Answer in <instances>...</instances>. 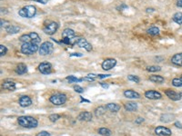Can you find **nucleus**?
<instances>
[{
    "mask_svg": "<svg viewBox=\"0 0 182 136\" xmlns=\"http://www.w3.org/2000/svg\"><path fill=\"white\" fill-rule=\"evenodd\" d=\"M181 77H182V74H181Z\"/></svg>",
    "mask_w": 182,
    "mask_h": 136,
    "instance_id": "09e8293b",
    "label": "nucleus"
},
{
    "mask_svg": "<svg viewBox=\"0 0 182 136\" xmlns=\"http://www.w3.org/2000/svg\"><path fill=\"white\" fill-rule=\"evenodd\" d=\"M49 102L55 105H64L65 103L66 102V95L65 94H55L53 95L50 96L49 98Z\"/></svg>",
    "mask_w": 182,
    "mask_h": 136,
    "instance_id": "39448f33",
    "label": "nucleus"
},
{
    "mask_svg": "<svg viewBox=\"0 0 182 136\" xmlns=\"http://www.w3.org/2000/svg\"><path fill=\"white\" fill-rule=\"evenodd\" d=\"M32 1H37V2H39L41 4H47V0H32Z\"/></svg>",
    "mask_w": 182,
    "mask_h": 136,
    "instance_id": "c03bdc74",
    "label": "nucleus"
},
{
    "mask_svg": "<svg viewBox=\"0 0 182 136\" xmlns=\"http://www.w3.org/2000/svg\"><path fill=\"white\" fill-rule=\"evenodd\" d=\"M76 45L80 48H84L87 52H90L92 50V45L90 43L86 41V38H78V41L76 43Z\"/></svg>",
    "mask_w": 182,
    "mask_h": 136,
    "instance_id": "9d476101",
    "label": "nucleus"
},
{
    "mask_svg": "<svg viewBox=\"0 0 182 136\" xmlns=\"http://www.w3.org/2000/svg\"><path fill=\"white\" fill-rule=\"evenodd\" d=\"M31 38H32V43H35V44H37L39 45L40 42H41V37L39 36V35L36 32H30L29 33Z\"/></svg>",
    "mask_w": 182,
    "mask_h": 136,
    "instance_id": "b1692460",
    "label": "nucleus"
},
{
    "mask_svg": "<svg viewBox=\"0 0 182 136\" xmlns=\"http://www.w3.org/2000/svg\"><path fill=\"white\" fill-rule=\"evenodd\" d=\"M176 5H177V7H180V8H182V0H177Z\"/></svg>",
    "mask_w": 182,
    "mask_h": 136,
    "instance_id": "37998d69",
    "label": "nucleus"
},
{
    "mask_svg": "<svg viewBox=\"0 0 182 136\" xmlns=\"http://www.w3.org/2000/svg\"><path fill=\"white\" fill-rule=\"evenodd\" d=\"M111 74H97V78L98 79H103V78H107L109 77Z\"/></svg>",
    "mask_w": 182,
    "mask_h": 136,
    "instance_id": "a19ab883",
    "label": "nucleus"
},
{
    "mask_svg": "<svg viewBox=\"0 0 182 136\" xmlns=\"http://www.w3.org/2000/svg\"><path fill=\"white\" fill-rule=\"evenodd\" d=\"M73 56H78V57H81V56H83V54H81V53H73V54H70V57H73Z\"/></svg>",
    "mask_w": 182,
    "mask_h": 136,
    "instance_id": "79ce46f5",
    "label": "nucleus"
},
{
    "mask_svg": "<svg viewBox=\"0 0 182 136\" xmlns=\"http://www.w3.org/2000/svg\"><path fill=\"white\" fill-rule=\"evenodd\" d=\"M170 61L176 66H182V52L175 54L171 57Z\"/></svg>",
    "mask_w": 182,
    "mask_h": 136,
    "instance_id": "4468645a",
    "label": "nucleus"
},
{
    "mask_svg": "<svg viewBox=\"0 0 182 136\" xmlns=\"http://www.w3.org/2000/svg\"><path fill=\"white\" fill-rule=\"evenodd\" d=\"M128 79H129V81L134 82V83H137V84H139V82H140V78H139V76L133 75V74H129V75H128Z\"/></svg>",
    "mask_w": 182,
    "mask_h": 136,
    "instance_id": "473e14b6",
    "label": "nucleus"
},
{
    "mask_svg": "<svg viewBox=\"0 0 182 136\" xmlns=\"http://www.w3.org/2000/svg\"><path fill=\"white\" fill-rule=\"evenodd\" d=\"M146 70L148 72H151V73H156V72H160L161 70L160 66L159 65H150V66H148L146 68Z\"/></svg>",
    "mask_w": 182,
    "mask_h": 136,
    "instance_id": "7c9ffc66",
    "label": "nucleus"
},
{
    "mask_svg": "<svg viewBox=\"0 0 182 136\" xmlns=\"http://www.w3.org/2000/svg\"><path fill=\"white\" fill-rule=\"evenodd\" d=\"M58 27H59L58 23L54 21L49 22L47 25H46V26H44L43 31L45 34H47V35H54L55 33H57V29H58Z\"/></svg>",
    "mask_w": 182,
    "mask_h": 136,
    "instance_id": "423d86ee",
    "label": "nucleus"
},
{
    "mask_svg": "<svg viewBox=\"0 0 182 136\" xmlns=\"http://www.w3.org/2000/svg\"><path fill=\"white\" fill-rule=\"evenodd\" d=\"M17 123L20 126L27 129L37 128L38 125L37 120L32 116H19L17 118Z\"/></svg>",
    "mask_w": 182,
    "mask_h": 136,
    "instance_id": "f257e3e1",
    "label": "nucleus"
},
{
    "mask_svg": "<svg viewBox=\"0 0 182 136\" xmlns=\"http://www.w3.org/2000/svg\"><path fill=\"white\" fill-rule=\"evenodd\" d=\"M152 12V11H154V9H153V8H148V9H147V12Z\"/></svg>",
    "mask_w": 182,
    "mask_h": 136,
    "instance_id": "de8ad7c7",
    "label": "nucleus"
},
{
    "mask_svg": "<svg viewBox=\"0 0 182 136\" xmlns=\"http://www.w3.org/2000/svg\"><path fill=\"white\" fill-rule=\"evenodd\" d=\"M48 119H49V121H50V122L55 123V122H57V121H58V120L60 119V115H57V114L50 115L49 116H48Z\"/></svg>",
    "mask_w": 182,
    "mask_h": 136,
    "instance_id": "72a5a7b5",
    "label": "nucleus"
},
{
    "mask_svg": "<svg viewBox=\"0 0 182 136\" xmlns=\"http://www.w3.org/2000/svg\"><path fill=\"white\" fill-rule=\"evenodd\" d=\"M38 71L43 74H50L52 73V64L47 62H43L39 63Z\"/></svg>",
    "mask_w": 182,
    "mask_h": 136,
    "instance_id": "6e6552de",
    "label": "nucleus"
},
{
    "mask_svg": "<svg viewBox=\"0 0 182 136\" xmlns=\"http://www.w3.org/2000/svg\"><path fill=\"white\" fill-rule=\"evenodd\" d=\"M100 84H101V86L103 87V88H106V89H107L108 87H109V85L107 84H104V83H100Z\"/></svg>",
    "mask_w": 182,
    "mask_h": 136,
    "instance_id": "a18cd8bd",
    "label": "nucleus"
},
{
    "mask_svg": "<svg viewBox=\"0 0 182 136\" xmlns=\"http://www.w3.org/2000/svg\"><path fill=\"white\" fill-rule=\"evenodd\" d=\"M6 31L7 32L9 35H14V34H17V33H18V32L20 31V28H19L18 26H17L11 25L9 27H7V28L6 29Z\"/></svg>",
    "mask_w": 182,
    "mask_h": 136,
    "instance_id": "393cba45",
    "label": "nucleus"
},
{
    "mask_svg": "<svg viewBox=\"0 0 182 136\" xmlns=\"http://www.w3.org/2000/svg\"><path fill=\"white\" fill-rule=\"evenodd\" d=\"M74 90H75V92L78 93V94H82L84 92V89L80 85H77V84L74 86Z\"/></svg>",
    "mask_w": 182,
    "mask_h": 136,
    "instance_id": "e433bc0d",
    "label": "nucleus"
},
{
    "mask_svg": "<svg viewBox=\"0 0 182 136\" xmlns=\"http://www.w3.org/2000/svg\"><path fill=\"white\" fill-rule=\"evenodd\" d=\"M66 79L69 82V83H79V82H82L84 81L83 78H76L74 75H69V76H66Z\"/></svg>",
    "mask_w": 182,
    "mask_h": 136,
    "instance_id": "bb28decb",
    "label": "nucleus"
},
{
    "mask_svg": "<svg viewBox=\"0 0 182 136\" xmlns=\"http://www.w3.org/2000/svg\"><path fill=\"white\" fill-rule=\"evenodd\" d=\"M172 85L175 87H182V77H177L172 80Z\"/></svg>",
    "mask_w": 182,
    "mask_h": 136,
    "instance_id": "2f4dec72",
    "label": "nucleus"
},
{
    "mask_svg": "<svg viewBox=\"0 0 182 136\" xmlns=\"http://www.w3.org/2000/svg\"><path fill=\"white\" fill-rule=\"evenodd\" d=\"M172 21L178 25H182V12H177L172 16Z\"/></svg>",
    "mask_w": 182,
    "mask_h": 136,
    "instance_id": "5701e85b",
    "label": "nucleus"
},
{
    "mask_svg": "<svg viewBox=\"0 0 182 136\" xmlns=\"http://www.w3.org/2000/svg\"><path fill=\"white\" fill-rule=\"evenodd\" d=\"M147 33L150 35H160V28L157 26H151L147 30Z\"/></svg>",
    "mask_w": 182,
    "mask_h": 136,
    "instance_id": "a878e982",
    "label": "nucleus"
},
{
    "mask_svg": "<svg viewBox=\"0 0 182 136\" xmlns=\"http://www.w3.org/2000/svg\"><path fill=\"white\" fill-rule=\"evenodd\" d=\"M36 136H50V134L48 132H47V131H41Z\"/></svg>",
    "mask_w": 182,
    "mask_h": 136,
    "instance_id": "4c0bfd02",
    "label": "nucleus"
},
{
    "mask_svg": "<svg viewBox=\"0 0 182 136\" xmlns=\"http://www.w3.org/2000/svg\"><path fill=\"white\" fill-rule=\"evenodd\" d=\"M98 134L101 136H110L111 134H112V132L109 129H107V128H100L98 130Z\"/></svg>",
    "mask_w": 182,
    "mask_h": 136,
    "instance_id": "c756f323",
    "label": "nucleus"
},
{
    "mask_svg": "<svg viewBox=\"0 0 182 136\" xmlns=\"http://www.w3.org/2000/svg\"><path fill=\"white\" fill-rule=\"evenodd\" d=\"M37 14V7L32 5L26 6L18 11V15L24 18H32Z\"/></svg>",
    "mask_w": 182,
    "mask_h": 136,
    "instance_id": "7ed1b4c3",
    "label": "nucleus"
},
{
    "mask_svg": "<svg viewBox=\"0 0 182 136\" xmlns=\"http://www.w3.org/2000/svg\"><path fill=\"white\" fill-rule=\"evenodd\" d=\"M2 87L6 90H8V91H15L17 88V85H16V83H14L11 80H6V81H4V83L2 84Z\"/></svg>",
    "mask_w": 182,
    "mask_h": 136,
    "instance_id": "dca6fc26",
    "label": "nucleus"
},
{
    "mask_svg": "<svg viewBox=\"0 0 182 136\" xmlns=\"http://www.w3.org/2000/svg\"><path fill=\"white\" fill-rule=\"evenodd\" d=\"M106 110H107L106 106H99V107H97L96 110H95V115H96V117L101 116V115L105 114Z\"/></svg>",
    "mask_w": 182,
    "mask_h": 136,
    "instance_id": "c85d7f7f",
    "label": "nucleus"
},
{
    "mask_svg": "<svg viewBox=\"0 0 182 136\" xmlns=\"http://www.w3.org/2000/svg\"><path fill=\"white\" fill-rule=\"evenodd\" d=\"M39 50V45L35 44V43H24L22 44L20 51L22 54H27V55H30L35 53H37Z\"/></svg>",
    "mask_w": 182,
    "mask_h": 136,
    "instance_id": "f03ea898",
    "label": "nucleus"
},
{
    "mask_svg": "<svg viewBox=\"0 0 182 136\" xmlns=\"http://www.w3.org/2000/svg\"><path fill=\"white\" fill-rule=\"evenodd\" d=\"M11 26V24L8 21H6V20H3V19H1V27L3 28H5V29H7V27H9Z\"/></svg>",
    "mask_w": 182,
    "mask_h": 136,
    "instance_id": "c9c22d12",
    "label": "nucleus"
},
{
    "mask_svg": "<svg viewBox=\"0 0 182 136\" xmlns=\"http://www.w3.org/2000/svg\"><path fill=\"white\" fill-rule=\"evenodd\" d=\"M77 119L79 121H84V122H90L92 120V114L89 113V112H81L78 116H77Z\"/></svg>",
    "mask_w": 182,
    "mask_h": 136,
    "instance_id": "2eb2a0df",
    "label": "nucleus"
},
{
    "mask_svg": "<svg viewBox=\"0 0 182 136\" xmlns=\"http://www.w3.org/2000/svg\"><path fill=\"white\" fill-rule=\"evenodd\" d=\"M54 51V45L53 43L49 42V41H46L42 43L39 46V50L38 53L40 55H48L51 54Z\"/></svg>",
    "mask_w": 182,
    "mask_h": 136,
    "instance_id": "20e7f679",
    "label": "nucleus"
},
{
    "mask_svg": "<svg viewBox=\"0 0 182 136\" xmlns=\"http://www.w3.org/2000/svg\"><path fill=\"white\" fill-rule=\"evenodd\" d=\"M7 53V46H5L4 45H0V56L6 55Z\"/></svg>",
    "mask_w": 182,
    "mask_h": 136,
    "instance_id": "f704fd0d",
    "label": "nucleus"
},
{
    "mask_svg": "<svg viewBox=\"0 0 182 136\" xmlns=\"http://www.w3.org/2000/svg\"><path fill=\"white\" fill-rule=\"evenodd\" d=\"M124 96L126 98H129V99H139L140 98V94L138 92L133 91V90L124 91Z\"/></svg>",
    "mask_w": 182,
    "mask_h": 136,
    "instance_id": "f3484780",
    "label": "nucleus"
},
{
    "mask_svg": "<svg viewBox=\"0 0 182 136\" xmlns=\"http://www.w3.org/2000/svg\"><path fill=\"white\" fill-rule=\"evenodd\" d=\"M174 126L177 127V128H179V129H182V124L180 122H179V121H177V122L174 123Z\"/></svg>",
    "mask_w": 182,
    "mask_h": 136,
    "instance_id": "ea45409f",
    "label": "nucleus"
},
{
    "mask_svg": "<svg viewBox=\"0 0 182 136\" xmlns=\"http://www.w3.org/2000/svg\"><path fill=\"white\" fill-rule=\"evenodd\" d=\"M76 33L73 29L71 28H66L62 32V38H68L71 39L73 37H75Z\"/></svg>",
    "mask_w": 182,
    "mask_h": 136,
    "instance_id": "6ab92c4d",
    "label": "nucleus"
},
{
    "mask_svg": "<svg viewBox=\"0 0 182 136\" xmlns=\"http://www.w3.org/2000/svg\"><path fill=\"white\" fill-rule=\"evenodd\" d=\"M81 102H86V103H89V101H88V100L83 99V97H81Z\"/></svg>",
    "mask_w": 182,
    "mask_h": 136,
    "instance_id": "49530a36",
    "label": "nucleus"
},
{
    "mask_svg": "<svg viewBox=\"0 0 182 136\" xmlns=\"http://www.w3.org/2000/svg\"><path fill=\"white\" fill-rule=\"evenodd\" d=\"M145 97L150 99V100H160L162 97V94L158 91L149 90V91L145 92Z\"/></svg>",
    "mask_w": 182,
    "mask_h": 136,
    "instance_id": "9b49d317",
    "label": "nucleus"
},
{
    "mask_svg": "<svg viewBox=\"0 0 182 136\" xmlns=\"http://www.w3.org/2000/svg\"><path fill=\"white\" fill-rule=\"evenodd\" d=\"M15 72L17 73L18 75L25 74L26 73H27V66L23 63H18V64L17 65L16 69H15Z\"/></svg>",
    "mask_w": 182,
    "mask_h": 136,
    "instance_id": "a211bd4d",
    "label": "nucleus"
},
{
    "mask_svg": "<svg viewBox=\"0 0 182 136\" xmlns=\"http://www.w3.org/2000/svg\"><path fill=\"white\" fill-rule=\"evenodd\" d=\"M117 64V60L114 58H107L103 61V63H101V67L103 70L105 71H109L111 69H113Z\"/></svg>",
    "mask_w": 182,
    "mask_h": 136,
    "instance_id": "0eeeda50",
    "label": "nucleus"
},
{
    "mask_svg": "<svg viewBox=\"0 0 182 136\" xmlns=\"http://www.w3.org/2000/svg\"><path fill=\"white\" fill-rule=\"evenodd\" d=\"M144 122V118H142V117H138L136 120H135V123L137 124H142Z\"/></svg>",
    "mask_w": 182,
    "mask_h": 136,
    "instance_id": "58836bf2",
    "label": "nucleus"
},
{
    "mask_svg": "<svg viewBox=\"0 0 182 136\" xmlns=\"http://www.w3.org/2000/svg\"><path fill=\"white\" fill-rule=\"evenodd\" d=\"M19 41L23 43V44L24 43H30L32 42V38H31L29 34H26V35H23L19 37Z\"/></svg>",
    "mask_w": 182,
    "mask_h": 136,
    "instance_id": "cd10ccee",
    "label": "nucleus"
},
{
    "mask_svg": "<svg viewBox=\"0 0 182 136\" xmlns=\"http://www.w3.org/2000/svg\"><path fill=\"white\" fill-rule=\"evenodd\" d=\"M124 107L128 112H134L138 109V104H136L134 102H129V103L125 104Z\"/></svg>",
    "mask_w": 182,
    "mask_h": 136,
    "instance_id": "4be33fe9",
    "label": "nucleus"
},
{
    "mask_svg": "<svg viewBox=\"0 0 182 136\" xmlns=\"http://www.w3.org/2000/svg\"><path fill=\"white\" fill-rule=\"evenodd\" d=\"M150 81L156 84H163L165 82V79L161 75H150Z\"/></svg>",
    "mask_w": 182,
    "mask_h": 136,
    "instance_id": "412c9836",
    "label": "nucleus"
},
{
    "mask_svg": "<svg viewBox=\"0 0 182 136\" xmlns=\"http://www.w3.org/2000/svg\"><path fill=\"white\" fill-rule=\"evenodd\" d=\"M106 108L107 110H108L109 112H112V113H118V111L120 110V105L118 104H115V103H109L106 105Z\"/></svg>",
    "mask_w": 182,
    "mask_h": 136,
    "instance_id": "aec40b11",
    "label": "nucleus"
},
{
    "mask_svg": "<svg viewBox=\"0 0 182 136\" xmlns=\"http://www.w3.org/2000/svg\"><path fill=\"white\" fill-rule=\"evenodd\" d=\"M165 94L172 101H180L181 99V94L180 93H177L175 91H173L171 89H168L165 91Z\"/></svg>",
    "mask_w": 182,
    "mask_h": 136,
    "instance_id": "f8f14e48",
    "label": "nucleus"
},
{
    "mask_svg": "<svg viewBox=\"0 0 182 136\" xmlns=\"http://www.w3.org/2000/svg\"><path fill=\"white\" fill-rule=\"evenodd\" d=\"M18 104H19V105H20L21 107L26 108V107H28V106H30V105H32V100H31V98H30L29 96H27V95H23V96H21V97L19 98Z\"/></svg>",
    "mask_w": 182,
    "mask_h": 136,
    "instance_id": "ddd939ff",
    "label": "nucleus"
},
{
    "mask_svg": "<svg viewBox=\"0 0 182 136\" xmlns=\"http://www.w3.org/2000/svg\"><path fill=\"white\" fill-rule=\"evenodd\" d=\"M155 134L158 136H171L172 131L165 126H158L155 129Z\"/></svg>",
    "mask_w": 182,
    "mask_h": 136,
    "instance_id": "1a4fd4ad",
    "label": "nucleus"
}]
</instances>
